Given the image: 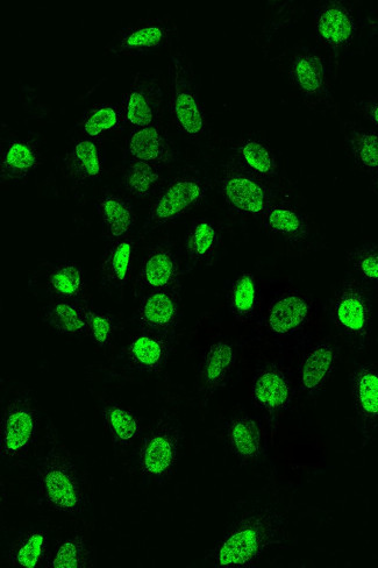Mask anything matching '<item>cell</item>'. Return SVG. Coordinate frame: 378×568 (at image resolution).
<instances>
[{
	"mask_svg": "<svg viewBox=\"0 0 378 568\" xmlns=\"http://www.w3.org/2000/svg\"><path fill=\"white\" fill-rule=\"evenodd\" d=\"M171 83V112L176 126L184 136L201 139L206 131L205 111L189 62L181 54L171 56Z\"/></svg>",
	"mask_w": 378,
	"mask_h": 568,
	"instance_id": "obj_1",
	"label": "cell"
},
{
	"mask_svg": "<svg viewBox=\"0 0 378 568\" xmlns=\"http://www.w3.org/2000/svg\"><path fill=\"white\" fill-rule=\"evenodd\" d=\"M174 28L168 20L147 18L121 28L106 51L116 56H140L160 51L170 44Z\"/></svg>",
	"mask_w": 378,
	"mask_h": 568,
	"instance_id": "obj_2",
	"label": "cell"
},
{
	"mask_svg": "<svg viewBox=\"0 0 378 568\" xmlns=\"http://www.w3.org/2000/svg\"><path fill=\"white\" fill-rule=\"evenodd\" d=\"M221 191L230 207L242 215L263 217L271 207L266 184L240 166L225 170Z\"/></svg>",
	"mask_w": 378,
	"mask_h": 568,
	"instance_id": "obj_3",
	"label": "cell"
},
{
	"mask_svg": "<svg viewBox=\"0 0 378 568\" xmlns=\"http://www.w3.org/2000/svg\"><path fill=\"white\" fill-rule=\"evenodd\" d=\"M163 103V90L158 75L140 71L134 76L124 99V120L134 129L156 124Z\"/></svg>",
	"mask_w": 378,
	"mask_h": 568,
	"instance_id": "obj_4",
	"label": "cell"
},
{
	"mask_svg": "<svg viewBox=\"0 0 378 568\" xmlns=\"http://www.w3.org/2000/svg\"><path fill=\"white\" fill-rule=\"evenodd\" d=\"M206 186L201 177L185 175L177 177L164 188L153 204L151 224L160 226L173 222L204 200Z\"/></svg>",
	"mask_w": 378,
	"mask_h": 568,
	"instance_id": "obj_5",
	"label": "cell"
},
{
	"mask_svg": "<svg viewBox=\"0 0 378 568\" xmlns=\"http://www.w3.org/2000/svg\"><path fill=\"white\" fill-rule=\"evenodd\" d=\"M268 525L261 518L249 521L233 531L220 546L217 563L220 567H240L251 563L265 548Z\"/></svg>",
	"mask_w": 378,
	"mask_h": 568,
	"instance_id": "obj_6",
	"label": "cell"
},
{
	"mask_svg": "<svg viewBox=\"0 0 378 568\" xmlns=\"http://www.w3.org/2000/svg\"><path fill=\"white\" fill-rule=\"evenodd\" d=\"M42 489L49 503L64 513L81 510L83 496L80 484L71 468L61 460H52L42 472Z\"/></svg>",
	"mask_w": 378,
	"mask_h": 568,
	"instance_id": "obj_7",
	"label": "cell"
},
{
	"mask_svg": "<svg viewBox=\"0 0 378 568\" xmlns=\"http://www.w3.org/2000/svg\"><path fill=\"white\" fill-rule=\"evenodd\" d=\"M316 30L320 40L334 51L352 44L356 32L353 14L341 2H326L316 14Z\"/></svg>",
	"mask_w": 378,
	"mask_h": 568,
	"instance_id": "obj_8",
	"label": "cell"
},
{
	"mask_svg": "<svg viewBox=\"0 0 378 568\" xmlns=\"http://www.w3.org/2000/svg\"><path fill=\"white\" fill-rule=\"evenodd\" d=\"M37 415L31 404L18 400L7 409L3 422L2 447L6 456L16 457L32 443Z\"/></svg>",
	"mask_w": 378,
	"mask_h": 568,
	"instance_id": "obj_9",
	"label": "cell"
},
{
	"mask_svg": "<svg viewBox=\"0 0 378 568\" xmlns=\"http://www.w3.org/2000/svg\"><path fill=\"white\" fill-rule=\"evenodd\" d=\"M355 281L347 282L334 302V318L349 335L365 337L369 324V304L365 291Z\"/></svg>",
	"mask_w": 378,
	"mask_h": 568,
	"instance_id": "obj_10",
	"label": "cell"
},
{
	"mask_svg": "<svg viewBox=\"0 0 378 568\" xmlns=\"http://www.w3.org/2000/svg\"><path fill=\"white\" fill-rule=\"evenodd\" d=\"M127 148L134 160L158 167L168 165L174 158L169 138L158 124L135 129L127 141Z\"/></svg>",
	"mask_w": 378,
	"mask_h": 568,
	"instance_id": "obj_11",
	"label": "cell"
},
{
	"mask_svg": "<svg viewBox=\"0 0 378 568\" xmlns=\"http://www.w3.org/2000/svg\"><path fill=\"white\" fill-rule=\"evenodd\" d=\"M40 165V152L32 140L18 139L7 144L0 161L2 180L18 183L30 177Z\"/></svg>",
	"mask_w": 378,
	"mask_h": 568,
	"instance_id": "obj_12",
	"label": "cell"
},
{
	"mask_svg": "<svg viewBox=\"0 0 378 568\" xmlns=\"http://www.w3.org/2000/svg\"><path fill=\"white\" fill-rule=\"evenodd\" d=\"M68 173L78 182H94L103 176L104 159L99 141L82 138L74 142L66 155Z\"/></svg>",
	"mask_w": 378,
	"mask_h": 568,
	"instance_id": "obj_13",
	"label": "cell"
},
{
	"mask_svg": "<svg viewBox=\"0 0 378 568\" xmlns=\"http://www.w3.org/2000/svg\"><path fill=\"white\" fill-rule=\"evenodd\" d=\"M141 282L149 289L168 290L180 279V264L168 247L155 248L149 253L140 272Z\"/></svg>",
	"mask_w": 378,
	"mask_h": 568,
	"instance_id": "obj_14",
	"label": "cell"
},
{
	"mask_svg": "<svg viewBox=\"0 0 378 568\" xmlns=\"http://www.w3.org/2000/svg\"><path fill=\"white\" fill-rule=\"evenodd\" d=\"M310 314V303L299 294L278 298L269 310L268 325L278 336H285L301 328Z\"/></svg>",
	"mask_w": 378,
	"mask_h": 568,
	"instance_id": "obj_15",
	"label": "cell"
},
{
	"mask_svg": "<svg viewBox=\"0 0 378 568\" xmlns=\"http://www.w3.org/2000/svg\"><path fill=\"white\" fill-rule=\"evenodd\" d=\"M291 76L305 97L318 98L326 90V68L323 59L316 53L297 55L292 62Z\"/></svg>",
	"mask_w": 378,
	"mask_h": 568,
	"instance_id": "obj_16",
	"label": "cell"
},
{
	"mask_svg": "<svg viewBox=\"0 0 378 568\" xmlns=\"http://www.w3.org/2000/svg\"><path fill=\"white\" fill-rule=\"evenodd\" d=\"M234 153L238 165L259 179H271L277 174V161L273 151L259 139L240 140Z\"/></svg>",
	"mask_w": 378,
	"mask_h": 568,
	"instance_id": "obj_17",
	"label": "cell"
},
{
	"mask_svg": "<svg viewBox=\"0 0 378 568\" xmlns=\"http://www.w3.org/2000/svg\"><path fill=\"white\" fill-rule=\"evenodd\" d=\"M98 212L101 215L106 233L113 240L125 239L134 225V211L132 205L124 197L109 194L101 198L98 203Z\"/></svg>",
	"mask_w": 378,
	"mask_h": 568,
	"instance_id": "obj_18",
	"label": "cell"
},
{
	"mask_svg": "<svg viewBox=\"0 0 378 568\" xmlns=\"http://www.w3.org/2000/svg\"><path fill=\"white\" fill-rule=\"evenodd\" d=\"M178 303L169 290H155L149 294L140 308V321L148 328L166 330L176 322Z\"/></svg>",
	"mask_w": 378,
	"mask_h": 568,
	"instance_id": "obj_19",
	"label": "cell"
},
{
	"mask_svg": "<svg viewBox=\"0 0 378 568\" xmlns=\"http://www.w3.org/2000/svg\"><path fill=\"white\" fill-rule=\"evenodd\" d=\"M263 218L270 232L291 243H301L309 236V225L305 217L287 205L270 207Z\"/></svg>",
	"mask_w": 378,
	"mask_h": 568,
	"instance_id": "obj_20",
	"label": "cell"
},
{
	"mask_svg": "<svg viewBox=\"0 0 378 568\" xmlns=\"http://www.w3.org/2000/svg\"><path fill=\"white\" fill-rule=\"evenodd\" d=\"M253 395L262 408L280 410L287 406L290 400L289 382L278 369H266L255 380Z\"/></svg>",
	"mask_w": 378,
	"mask_h": 568,
	"instance_id": "obj_21",
	"label": "cell"
},
{
	"mask_svg": "<svg viewBox=\"0 0 378 568\" xmlns=\"http://www.w3.org/2000/svg\"><path fill=\"white\" fill-rule=\"evenodd\" d=\"M162 179L160 167L133 159L126 169L124 184L134 197L147 198L159 188Z\"/></svg>",
	"mask_w": 378,
	"mask_h": 568,
	"instance_id": "obj_22",
	"label": "cell"
},
{
	"mask_svg": "<svg viewBox=\"0 0 378 568\" xmlns=\"http://www.w3.org/2000/svg\"><path fill=\"white\" fill-rule=\"evenodd\" d=\"M128 353L135 366L144 371H156L167 358L168 345L159 336L140 335L132 340Z\"/></svg>",
	"mask_w": 378,
	"mask_h": 568,
	"instance_id": "obj_23",
	"label": "cell"
},
{
	"mask_svg": "<svg viewBox=\"0 0 378 568\" xmlns=\"http://www.w3.org/2000/svg\"><path fill=\"white\" fill-rule=\"evenodd\" d=\"M124 120L123 109L112 104L92 106L85 112L81 122V130L85 137L99 140L106 134L118 129Z\"/></svg>",
	"mask_w": 378,
	"mask_h": 568,
	"instance_id": "obj_24",
	"label": "cell"
},
{
	"mask_svg": "<svg viewBox=\"0 0 378 568\" xmlns=\"http://www.w3.org/2000/svg\"><path fill=\"white\" fill-rule=\"evenodd\" d=\"M335 361V350L323 344L313 349L306 357L302 369V383L306 392H315L323 386Z\"/></svg>",
	"mask_w": 378,
	"mask_h": 568,
	"instance_id": "obj_25",
	"label": "cell"
},
{
	"mask_svg": "<svg viewBox=\"0 0 378 568\" xmlns=\"http://www.w3.org/2000/svg\"><path fill=\"white\" fill-rule=\"evenodd\" d=\"M176 447L173 438L158 433L148 440L142 453V467L149 475L160 477L174 463Z\"/></svg>",
	"mask_w": 378,
	"mask_h": 568,
	"instance_id": "obj_26",
	"label": "cell"
},
{
	"mask_svg": "<svg viewBox=\"0 0 378 568\" xmlns=\"http://www.w3.org/2000/svg\"><path fill=\"white\" fill-rule=\"evenodd\" d=\"M219 231L215 223L208 219L198 220L191 229L187 238V251L192 261H209L217 250Z\"/></svg>",
	"mask_w": 378,
	"mask_h": 568,
	"instance_id": "obj_27",
	"label": "cell"
},
{
	"mask_svg": "<svg viewBox=\"0 0 378 568\" xmlns=\"http://www.w3.org/2000/svg\"><path fill=\"white\" fill-rule=\"evenodd\" d=\"M134 243L121 239L114 243L103 262L105 278L114 286H124L130 280L133 265Z\"/></svg>",
	"mask_w": 378,
	"mask_h": 568,
	"instance_id": "obj_28",
	"label": "cell"
},
{
	"mask_svg": "<svg viewBox=\"0 0 378 568\" xmlns=\"http://www.w3.org/2000/svg\"><path fill=\"white\" fill-rule=\"evenodd\" d=\"M46 319L54 330L66 335H77L89 329L85 310L74 303L59 302L51 305Z\"/></svg>",
	"mask_w": 378,
	"mask_h": 568,
	"instance_id": "obj_29",
	"label": "cell"
},
{
	"mask_svg": "<svg viewBox=\"0 0 378 568\" xmlns=\"http://www.w3.org/2000/svg\"><path fill=\"white\" fill-rule=\"evenodd\" d=\"M48 286L52 293L63 298L82 296L85 288L83 269L75 262L57 266L49 275Z\"/></svg>",
	"mask_w": 378,
	"mask_h": 568,
	"instance_id": "obj_30",
	"label": "cell"
},
{
	"mask_svg": "<svg viewBox=\"0 0 378 568\" xmlns=\"http://www.w3.org/2000/svg\"><path fill=\"white\" fill-rule=\"evenodd\" d=\"M234 349L230 344L219 342L210 347L206 354L204 378L206 386L216 388L224 381L233 366Z\"/></svg>",
	"mask_w": 378,
	"mask_h": 568,
	"instance_id": "obj_31",
	"label": "cell"
},
{
	"mask_svg": "<svg viewBox=\"0 0 378 568\" xmlns=\"http://www.w3.org/2000/svg\"><path fill=\"white\" fill-rule=\"evenodd\" d=\"M355 396L363 415L378 417V372L367 367L360 369L355 376Z\"/></svg>",
	"mask_w": 378,
	"mask_h": 568,
	"instance_id": "obj_32",
	"label": "cell"
},
{
	"mask_svg": "<svg viewBox=\"0 0 378 568\" xmlns=\"http://www.w3.org/2000/svg\"><path fill=\"white\" fill-rule=\"evenodd\" d=\"M259 287L255 276L244 273L235 280L231 293V304L234 314L240 318L251 316L258 304Z\"/></svg>",
	"mask_w": 378,
	"mask_h": 568,
	"instance_id": "obj_33",
	"label": "cell"
},
{
	"mask_svg": "<svg viewBox=\"0 0 378 568\" xmlns=\"http://www.w3.org/2000/svg\"><path fill=\"white\" fill-rule=\"evenodd\" d=\"M348 136L356 162L370 172L378 170V131L354 129Z\"/></svg>",
	"mask_w": 378,
	"mask_h": 568,
	"instance_id": "obj_34",
	"label": "cell"
},
{
	"mask_svg": "<svg viewBox=\"0 0 378 568\" xmlns=\"http://www.w3.org/2000/svg\"><path fill=\"white\" fill-rule=\"evenodd\" d=\"M231 440L239 456L252 459L258 456L261 446L258 424L249 418H240L231 426Z\"/></svg>",
	"mask_w": 378,
	"mask_h": 568,
	"instance_id": "obj_35",
	"label": "cell"
},
{
	"mask_svg": "<svg viewBox=\"0 0 378 568\" xmlns=\"http://www.w3.org/2000/svg\"><path fill=\"white\" fill-rule=\"evenodd\" d=\"M106 420L113 435L120 442H131L139 433V423L130 411L119 406H112L106 410Z\"/></svg>",
	"mask_w": 378,
	"mask_h": 568,
	"instance_id": "obj_36",
	"label": "cell"
},
{
	"mask_svg": "<svg viewBox=\"0 0 378 568\" xmlns=\"http://www.w3.org/2000/svg\"><path fill=\"white\" fill-rule=\"evenodd\" d=\"M47 545V536L45 532H33L24 539L16 553V562L24 568L37 567L41 562Z\"/></svg>",
	"mask_w": 378,
	"mask_h": 568,
	"instance_id": "obj_37",
	"label": "cell"
},
{
	"mask_svg": "<svg viewBox=\"0 0 378 568\" xmlns=\"http://www.w3.org/2000/svg\"><path fill=\"white\" fill-rule=\"evenodd\" d=\"M85 548L83 539L75 537L61 544L52 566L56 568H77L84 566Z\"/></svg>",
	"mask_w": 378,
	"mask_h": 568,
	"instance_id": "obj_38",
	"label": "cell"
},
{
	"mask_svg": "<svg viewBox=\"0 0 378 568\" xmlns=\"http://www.w3.org/2000/svg\"><path fill=\"white\" fill-rule=\"evenodd\" d=\"M352 265L362 279L378 283V246H363L351 255Z\"/></svg>",
	"mask_w": 378,
	"mask_h": 568,
	"instance_id": "obj_39",
	"label": "cell"
},
{
	"mask_svg": "<svg viewBox=\"0 0 378 568\" xmlns=\"http://www.w3.org/2000/svg\"><path fill=\"white\" fill-rule=\"evenodd\" d=\"M85 315H87L89 330L95 342L102 347L110 344L113 330L112 319L91 310H85Z\"/></svg>",
	"mask_w": 378,
	"mask_h": 568,
	"instance_id": "obj_40",
	"label": "cell"
},
{
	"mask_svg": "<svg viewBox=\"0 0 378 568\" xmlns=\"http://www.w3.org/2000/svg\"><path fill=\"white\" fill-rule=\"evenodd\" d=\"M358 108L370 123L378 129V99H366L359 103Z\"/></svg>",
	"mask_w": 378,
	"mask_h": 568,
	"instance_id": "obj_41",
	"label": "cell"
},
{
	"mask_svg": "<svg viewBox=\"0 0 378 568\" xmlns=\"http://www.w3.org/2000/svg\"><path fill=\"white\" fill-rule=\"evenodd\" d=\"M375 183H376V188H377V191H378V170H377V174H376V182Z\"/></svg>",
	"mask_w": 378,
	"mask_h": 568,
	"instance_id": "obj_42",
	"label": "cell"
}]
</instances>
